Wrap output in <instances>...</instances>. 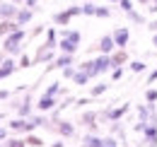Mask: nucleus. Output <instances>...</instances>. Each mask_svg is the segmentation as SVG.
Instances as JSON below:
<instances>
[{
	"instance_id": "obj_1",
	"label": "nucleus",
	"mask_w": 157,
	"mask_h": 147,
	"mask_svg": "<svg viewBox=\"0 0 157 147\" xmlns=\"http://www.w3.org/2000/svg\"><path fill=\"white\" fill-rule=\"evenodd\" d=\"M27 36H29V34H27V29H24V27L15 29V32H10L7 36L2 39V51H5L7 55H12V58H15V55H22V53H24L22 41H24Z\"/></svg>"
},
{
	"instance_id": "obj_2",
	"label": "nucleus",
	"mask_w": 157,
	"mask_h": 147,
	"mask_svg": "<svg viewBox=\"0 0 157 147\" xmlns=\"http://www.w3.org/2000/svg\"><path fill=\"white\" fill-rule=\"evenodd\" d=\"M82 15V5H70V7H65V10H60V12H53V24L56 27H68L70 24V19Z\"/></svg>"
},
{
	"instance_id": "obj_3",
	"label": "nucleus",
	"mask_w": 157,
	"mask_h": 147,
	"mask_svg": "<svg viewBox=\"0 0 157 147\" xmlns=\"http://www.w3.org/2000/svg\"><path fill=\"white\" fill-rule=\"evenodd\" d=\"M133 109L131 104H121V106H106V109L99 111V118L101 121H106V123H111V121H121L128 111Z\"/></svg>"
},
{
	"instance_id": "obj_4",
	"label": "nucleus",
	"mask_w": 157,
	"mask_h": 147,
	"mask_svg": "<svg viewBox=\"0 0 157 147\" xmlns=\"http://www.w3.org/2000/svg\"><path fill=\"white\" fill-rule=\"evenodd\" d=\"M80 126L87 128V133H99V111H82Z\"/></svg>"
},
{
	"instance_id": "obj_5",
	"label": "nucleus",
	"mask_w": 157,
	"mask_h": 147,
	"mask_svg": "<svg viewBox=\"0 0 157 147\" xmlns=\"http://www.w3.org/2000/svg\"><path fill=\"white\" fill-rule=\"evenodd\" d=\"M51 130H56L63 140H68V138H75V133H78V128H75V123H70V121H65V118H58L53 126H51Z\"/></svg>"
},
{
	"instance_id": "obj_6",
	"label": "nucleus",
	"mask_w": 157,
	"mask_h": 147,
	"mask_svg": "<svg viewBox=\"0 0 157 147\" xmlns=\"http://www.w3.org/2000/svg\"><path fill=\"white\" fill-rule=\"evenodd\" d=\"M68 65H75V55L73 53H58L53 63L46 65V73H51V70H63V68H68Z\"/></svg>"
},
{
	"instance_id": "obj_7",
	"label": "nucleus",
	"mask_w": 157,
	"mask_h": 147,
	"mask_svg": "<svg viewBox=\"0 0 157 147\" xmlns=\"http://www.w3.org/2000/svg\"><path fill=\"white\" fill-rule=\"evenodd\" d=\"M34 106H36V104H34L32 94H27V96H24L22 101H17V104L12 106V109L17 111V116H20V118H29V116L34 113Z\"/></svg>"
},
{
	"instance_id": "obj_8",
	"label": "nucleus",
	"mask_w": 157,
	"mask_h": 147,
	"mask_svg": "<svg viewBox=\"0 0 157 147\" xmlns=\"http://www.w3.org/2000/svg\"><path fill=\"white\" fill-rule=\"evenodd\" d=\"M56 48H48L46 43L44 46H39V51H36V55H34V65H41V63H53L56 60Z\"/></svg>"
},
{
	"instance_id": "obj_9",
	"label": "nucleus",
	"mask_w": 157,
	"mask_h": 147,
	"mask_svg": "<svg viewBox=\"0 0 157 147\" xmlns=\"http://www.w3.org/2000/svg\"><path fill=\"white\" fill-rule=\"evenodd\" d=\"M58 106V96H48V94H41L36 99V111L41 113H51V111Z\"/></svg>"
},
{
	"instance_id": "obj_10",
	"label": "nucleus",
	"mask_w": 157,
	"mask_h": 147,
	"mask_svg": "<svg viewBox=\"0 0 157 147\" xmlns=\"http://www.w3.org/2000/svg\"><path fill=\"white\" fill-rule=\"evenodd\" d=\"M111 36H114V41H116V48H126L128 41H131V29H128V27H116Z\"/></svg>"
},
{
	"instance_id": "obj_11",
	"label": "nucleus",
	"mask_w": 157,
	"mask_h": 147,
	"mask_svg": "<svg viewBox=\"0 0 157 147\" xmlns=\"http://www.w3.org/2000/svg\"><path fill=\"white\" fill-rule=\"evenodd\" d=\"M106 138H101L99 133H85L82 140H80V147H104Z\"/></svg>"
},
{
	"instance_id": "obj_12",
	"label": "nucleus",
	"mask_w": 157,
	"mask_h": 147,
	"mask_svg": "<svg viewBox=\"0 0 157 147\" xmlns=\"http://www.w3.org/2000/svg\"><path fill=\"white\" fill-rule=\"evenodd\" d=\"M94 63H97L99 75H106V73L114 70V60H111V55H109V53H99L97 58H94Z\"/></svg>"
},
{
	"instance_id": "obj_13",
	"label": "nucleus",
	"mask_w": 157,
	"mask_h": 147,
	"mask_svg": "<svg viewBox=\"0 0 157 147\" xmlns=\"http://www.w3.org/2000/svg\"><path fill=\"white\" fill-rule=\"evenodd\" d=\"M97 51L99 53H114V51H116V41H114V36H111V34H104V36L99 39V43H97Z\"/></svg>"
},
{
	"instance_id": "obj_14",
	"label": "nucleus",
	"mask_w": 157,
	"mask_h": 147,
	"mask_svg": "<svg viewBox=\"0 0 157 147\" xmlns=\"http://www.w3.org/2000/svg\"><path fill=\"white\" fill-rule=\"evenodd\" d=\"M15 70H20V65L15 63V58L12 55H7L2 63H0V80H5V77H10V75L15 73Z\"/></svg>"
},
{
	"instance_id": "obj_15",
	"label": "nucleus",
	"mask_w": 157,
	"mask_h": 147,
	"mask_svg": "<svg viewBox=\"0 0 157 147\" xmlns=\"http://www.w3.org/2000/svg\"><path fill=\"white\" fill-rule=\"evenodd\" d=\"M17 2H0V19H15L17 17Z\"/></svg>"
},
{
	"instance_id": "obj_16",
	"label": "nucleus",
	"mask_w": 157,
	"mask_h": 147,
	"mask_svg": "<svg viewBox=\"0 0 157 147\" xmlns=\"http://www.w3.org/2000/svg\"><path fill=\"white\" fill-rule=\"evenodd\" d=\"M34 12H36V10H32V7H27V5H24V7H20V10H17L15 22H17L20 27H27V24L32 22V17H34Z\"/></svg>"
},
{
	"instance_id": "obj_17",
	"label": "nucleus",
	"mask_w": 157,
	"mask_h": 147,
	"mask_svg": "<svg viewBox=\"0 0 157 147\" xmlns=\"http://www.w3.org/2000/svg\"><path fill=\"white\" fill-rule=\"evenodd\" d=\"M78 70L87 73L92 80H94V77H99V70H97V63H94V58H87V60H82V63L78 65Z\"/></svg>"
},
{
	"instance_id": "obj_18",
	"label": "nucleus",
	"mask_w": 157,
	"mask_h": 147,
	"mask_svg": "<svg viewBox=\"0 0 157 147\" xmlns=\"http://www.w3.org/2000/svg\"><path fill=\"white\" fill-rule=\"evenodd\" d=\"M80 43H75V41H70V39H58V51L60 53H78Z\"/></svg>"
},
{
	"instance_id": "obj_19",
	"label": "nucleus",
	"mask_w": 157,
	"mask_h": 147,
	"mask_svg": "<svg viewBox=\"0 0 157 147\" xmlns=\"http://www.w3.org/2000/svg\"><path fill=\"white\" fill-rule=\"evenodd\" d=\"M111 60H114V68H123V65L128 63V51H126V48H116V51L111 53Z\"/></svg>"
},
{
	"instance_id": "obj_20",
	"label": "nucleus",
	"mask_w": 157,
	"mask_h": 147,
	"mask_svg": "<svg viewBox=\"0 0 157 147\" xmlns=\"http://www.w3.org/2000/svg\"><path fill=\"white\" fill-rule=\"evenodd\" d=\"M15 29H20V24H17L15 19H0V39H5L10 32H15Z\"/></svg>"
},
{
	"instance_id": "obj_21",
	"label": "nucleus",
	"mask_w": 157,
	"mask_h": 147,
	"mask_svg": "<svg viewBox=\"0 0 157 147\" xmlns=\"http://www.w3.org/2000/svg\"><path fill=\"white\" fill-rule=\"evenodd\" d=\"M46 46L58 51V32H56V27H48L46 29Z\"/></svg>"
},
{
	"instance_id": "obj_22",
	"label": "nucleus",
	"mask_w": 157,
	"mask_h": 147,
	"mask_svg": "<svg viewBox=\"0 0 157 147\" xmlns=\"http://www.w3.org/2000/svg\"><path fill=\"white\" fill-rule=\"evenodd\" d=\"M109 135H116L118 140H126V128L121 126V121H111L109 123Z\"/></svg>"
},
{
	"instance_id": "obj_23",
	"label": "nucleus",
	"mask_w": 157,
	"mask_h": 147,
	"mask_svg": "<svg viewBox=\"0 0 157 147\" xmlns=\"http://www.w3.org/2000/svg\"><path fill=\"white\" fill-rule=\"evenodd\" d=\"M109 92V82H97V85H92L90 87V96L94 99V96H101V94Z\"/></svg>"
},
{
	"instance_id": "obj_24",
	"label": "nucleus",
	"mask_w": 157,
	"mask_h": 147,
	"mask_svg": "<svg viewBox=\"0 0 157 147\" xmlns=\"http://www.w3.org/2000/svg\"><path fill=\"white\" fill-rule=\"evenodd\" d=\"M90 80H92V77H90L87 73L78 70V73H75V77H73V85H78V87H87V85H90Z\"/></svg>"
},
{
	"instance_id": "obj_25",
	"label": "nucleus",
	"mask_w": 157,
	"mask_h": 147,
	"mask_svg": "<svg viewBox=\"0 0 157 147\" xmlns=\"http://www.w3.org/2000/svg\"><path fill=\"white\" fill-rule=\"evenodd\" d=\"M126 17H128V22H131V24H145V22H147V19H145V15H140L138 10L126 12Z\"/></svg>"
},
{
	"instance_id": "obj_26",
	"label": "nucleus",
	"mask_w": 157,
	"mask_h": 147,
	"mask_svg": "<svg viewBox=\"0 0 157 147\" xmlns=\"http://www.w3.org/2000/svg\"><path fill=\"white\" fill-rule=\"evenodd\" d=\"M128 68H131V73H145V70H147V63H145V60H131V63H128Z\"/></svg>"
},
{
	"instance_id": "obj_27",
	"label": "nucleus",
	"mask_w": 157,
	"mask_h": 147,
	"mask_svg": "<svg viewBox=\"0 0 157 147\" xmlns=\"http://www.w3.org/2000/svg\"><path fill=\"white\" fill-rule=\"evenodd\" d=\"M27 147H44V140H41L39 135H34V133H27Z\"/></svg>"
},
{
	"instance_id": "obj_28",
	"label": "nucleus",
	"mask_w": 157,
	"mask_h": 147,
	"mask_svg": "<svg viewBox=\"0 0 157 147\" xmlns=\"http://www.w3.org/2000/svg\"><path fill=\"white\" fill-rule=\"evenodd\" d=\"M94 12H97V5H94L92 0H85V5H82V15H85V17H94Z\"/></svg>"
},
{
	"instance_id": "obj_29",
	"label": "nucleus",
	"mask_w": 157,
	"mask_h": 147,
	"mask_svg": "<svg viewBox=\"0 0 157 147\" xmlns=\"http://www.w3.org/2000/svg\"><path fill=\"white\" fill-rule=\"evenodd\" d=\"M60 92H63V85H60V82H51V85L46 87V92H44V94H48V96H58Z\"/></svg>"
},
{
	"instance_id": "obj_30",
	"label": "nucleus",
	"mask_w": 157,
	"mask_h": 147,
	"mask_svg": "<svg viewBox=\"0 0 157 147\" xmlns=\"http://www.w3.org/2000/svg\"><path fill=\"white\" fill-rule=\"evenodd\" d=\"M94 17H99V19H109V17H111V10H109L106 5H97V12H94Z\"/></svg>"
},
{
	"instance_id": "obj_31",
	"label": "nucleus",
	"mask_w": 157,
	"mask_h": 147,
	"mask_svg": "<svg viewBox=\"0 0 157 147\" xmlns=\"http://www.w3.org/2000/svg\"><path fill=\"white\" fill-rule=\"evenodd\" d=\"M17 65H20L22 70H27V68H32V65H34V58H29L27 53H22V55H20V63H17Z\"/></svg>"
},
{
	"instance_id": "obj_32",
	"label": "nucleus",
	"mask_w": 157,
	"mask_h": 147,
	"mask_svg": "<svg viewBox=\"0 0 157 147\" xmlns=\"http://www.w3.org/2000/svg\"><path fill=\"white\" fill-rule=\"evenodd\" d=\"M5 147H27V140H20V138H7V140H5Z\"/></svg>"
},
{
	"instance_id": "obj_33",
	"label": "nucleus",
	"mask_w": 157,
	"mask_h": 147,
	"mask_svg": "<svg viewBox=\"0 0 157 147\" xmlns=\"http://www.w3.org/2000/svg\"><path fill=\"white\" fill-rule=\"evenodd\" d=\"M60 73H63V77H65V80H73V77H75V73H78V65H68V68H63Z\"/></svg>"
},
{
	"instance_id": "obj_34",
	"label": "nucleus",
	"mask_w": 157,
	"mask_h": 147,
	"mask_svg": "<svg viewBox=\"0 0 157 147\" xmlns=\"http://www.w3.org/2000/svg\"><path fill=\"white\" fill-rule=\"evenodd\" d=\"M118 7H121V12H131V10H136L133 0H118Z\"/></svg>"
},
{
	"instance_id": "obj_35",
	"label": "nucleus",
	"mask_w": 157,
	"mask_h": 147,
	"mask_svg": "<svg viewBox=\"0 0 157 147\" xmlns=\"http://www.w3.org/2000/svg\"><path fill=\"white\" fill-rule=\"evenodd\" d=\"M145 101L147 104H157V89H147L145 92Z\"/></svg>"
},
{
	"instance_id": "obj_36",
	"label": "nucleus",
	"mask_w": 157,
	"mask_h": 147,
	"mask_svg": "<svg viewBox=\"0 0 157 147\" xmlns=\"http://www.w3.org/2000/svg\"><path fill=\"white\" fill-rule=\"evenodd\" d=\"M104 147H118V138H116V135H106V142H104Z\"/></svg>"
},
{
	"instance_id": "obj_37",
	"label": "nucleus",
	"mask_w": 157,
	"mask_h": 147,
	"mask_svg": "<svg viewBox=\"0 0 157 147\" xmlns=\"http://www.w3.org/2000/svg\"><path fill=\"white\" fill-rule=\"evenodd\" d=\"M111 80H114V82H118V80H121V77H123V68H114V70H111Z\"/></svg>"
},
{
	"instance_id": "obj_38",
	"label": "nucleus",
	"mask_w": 157,
	"mask_h": 147,
	"mask_svg": "<svg viewBox=\"0 0 157 147\" xmlns=\"http://www.w3.org/2000/svg\"><path fill=\"white\" fill-rule=\"evenodd\" d=\"M90 99H92V96H82V99H75V106H78V109H85V106L90 104Z\"/></svg>"
},
{
	"instance_id": "obj_39",
	"label": "nucleus",
	"mask_w": 157,
	"mask_h": 147,
	"mask_svg": "<svg viewBox=\"0 0 157 147\" xmlns=\"http://www.w3.org/2000/svg\"><path fill=\"white\" fill-rule=\"evenodd\" d=\"M145 126H147L145 121H136V123H133V130H136V133H143V130H145Z\"/></svg>"
},
{
	"instance_id": "obj_40",
	"label": "nucleus",
	"mask_w": 157,
	"mask_h": 147,
	"mask_svg": "<svg viewBox=\"0 0 157 147\" xmlns=\"http://www.w3.org/2000/svg\"><path fill=\"white\" fill-rule=\"evenodd\" d=\"M10 96H12V92H10V89H0V101H7Z\"/></svg>"
},
{
	"instance_id": "obj_41",
	"label": "nucleus",
	"mask_w": 157,
	"mask_h": 147,
	"mask_svg": "<svg viewBox=\"0 0 157 147\" xmlns=\"http://www.w3.org/2000/svg\"><path fill=\"white\" fill-rule=\"evenodd\" d=\"M44 32H46V27H34L29 36H39V34H44Z\"/></svg>"
},
{
	"instance_id": "obj_42",
	"label": "nucleus",
	"mask_w": 157,
	"mask_h": 147,
	"mask_svg": "<svg viewBox=\"0 0 157 147\" xmlns=\"http://www.w3.org/2000/svg\"><path fill=\"white\" fill-rule=\"evenodd\" d=\"M152 82H157V68H155L150 75H147V85H152Z\"/></svg>"
},
{
	"instance_id": "obj_43",
	"label": "nucleus",
	"mask_w": 157,
	"mask_h": 147,
	"mask_svg": "<svg viewBox=\"0 0 157 147\" xmlns=\"http://www.w3.org/2000/svg\"><path fill=\"white\" fill-rule=\"evenodd\" d=\"M147 29H150L152 34H157V19H152V22H147Z\"/></svg>"
},
{
	"instance_id": "obj_44",
	"label": "nucleus",
	"mask_w": 157,
	"mask_h": 147,
	"mask_svg": "<svg viewBox=\"0 0 157 147\" xmlns=\"http://www.w3.org/2000/svg\"><path fill=\"white\" fill-rule=\"evenodd\" d=\"M24 5H27V7H32V10H36V5H39V0H24Z\"/></svg>"
},
{
	"instance_id": "obj_45",
	"label": "nucleus",
	"mask_w": 157,
	"mask_h": 147,
	"mask_svg": "<svg viewBox=\"0 0 157 147\" xmlns=\"http://www.w3.org/2000/svg\"><path fill=\"white\" fill-rule=\"evenodd\" d=\"M147 12H150V15H157V2H150V5H147Z\"/></svg>"
},
{
	"instance_id": "obj_46",
	"label": "nucleus",
	"mask_w": 157,
	"mask_h": 147,
	"mask_svg": "<svg viewBox=\"0 0 157 147\" xmlns=\"http://www.w3.org/2000/svg\"><path fill=\"white\" fill-rule=\"evenodd\" d=\"M7 140V128H0V142H5Z\"/></svg>"
},
{
	"instance_id": "obj_47",
	"label": "nucleus",
	"mask_w": 157,
	"mask_h": 147,
	"mask_svg": "<svg viewBox=\"0 0 157 147\" xmlns=\"http://www.w3.org/2000/svg\"><path fill=\"white\" fill-rule=\"evenodd\" d=\"M51 147H65V142H63V138H60V140H56V142H51Z\"/></svg>"
},
{
	"instance_id": "obj_48",
	"label": "nucleus",
	"mask_w": 157,
	"mask_h": 147,
	"mask_svg": "<svg viewBox=\"0 0 157 147\" xmlns=\"http://www.w3.org/2000/svg\"><path fill=\"white\" fill-rule=\"evenodd\" d=\"M152 46L157 48V34H152Z\"/></svg>"
},
{
	"instance_id": "obj_49",
	"label": "nucleus",
	"mask_w": 157,
	"mask_h": 147,
	"mask_svg": "<svg viewBox=\"0 0 157 147\" xmlns=\"http://www.w3.org/2000/svg\"><path fill=\"white\" fill-rule=\"evenodd\" d=\"M138 2H140V5H150L152 0H138Z\"/></svg>"
},
{
	"instance_id": "obj_50",
	"label": "nucleus",
	"mask_w": 157,
	"mask_h": 147,
	"mask_svg": "<svg viewBox=\"0 0 157 147\" xmlns=\"http://www.w3.org/2000/svg\"><path fill=\"white\" fill-rule=\"evenodd\" d=\"M12 2H17V5H22V2H24V0H12Z\"/></svg>"
},
{
	"instance_id": "obj_51",
	"label": "nucleus",
	"mask_w": 157,
	"mask_h": 147,
	"mask_svg": "<svg viewBox=\"0 0 157 147\" xmlns=\"http://www.w3.org/2000/svg\"><path fill=\"white\" fill-rule=\"evenodd\" d=\"M2 118H5V113H2V111H0V121H2Z\"/></svg>"
},
{
	"instance_id": "obj_52",
	"label": "nucleus",
	"mask_w": 157,
	"mask_h": 147,
	"mask_svg": "<svg viewBox=\"0 0 157 147\" xmlns=\"http://www.w3.org/2000/svg\"><path fill=\"white\" fill-rule=\"evenodd\" d=\"M126 147H128V145H126ZM131 147H140V145H131Z\"/></svg>"
},
{
	"instance_id": "obj_53",
	"label": "nucleus",
	"mask_w": 157,
	"mask_h": 147,
	"mask_svg": "<svg viewBox=\"0 0 157 147\" xmlns=\"http://www.w3.org/2000/svg\"><path fill=\"white\" fill-rule=\"evenodd\" d=\"M152 2H157V0H152Z\"/></svg>"
}]
</instances>
